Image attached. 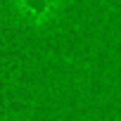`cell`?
Returning <instances> with one entry per match:
<instances>
[{
	"instance_id": "cell-1",
	"label": "cell",
	"mask_w": 121,
	"mask_h": 121,
	"mask_svg": "<svg viewBox=\"0 0 121 121\" xmlns=\"http://www.w3.org/2000/svg\"><path fill=\"white\" fill-rule=\"evenodd\" d=\"M14 14L29 26H45L59 12V0H14Z\"/></svg>"
}]
</instances>
